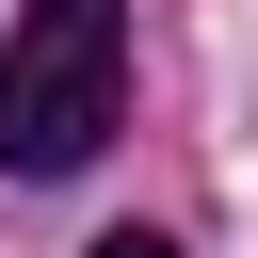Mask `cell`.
I'll return each instance as SVG.
<instances>
[{
  "instance_id": "cell-1",
  "label": "cell",
  "mask_w": 258,
  "mask_h": 258,
  "mask_svg": "<svg viewBox=\"0 0 258 258\" xmlns=\"http://www.w3.org/2000/svg\"><path fill=\"white\" fill-rule=\"evenodd\" d=\"M113 129H129V0H32L0 32V161L81 177Z\"/></svg>"
},
{
  "instance_id": "cell-2",
  "label": "cell",
  "mask_w": 258,
  "mask_h": 258,
  "mask_svg": "<svg viewBox=\"0 0 258 258\" xmlns=\"http://www.w3.org/2000/svg\"><path fill=\"white\" fill-rule=\"evenodd\" d=\"M81 258H177V242H161V226H113V242H81Z\"/></svg>"
}]
</instances>
